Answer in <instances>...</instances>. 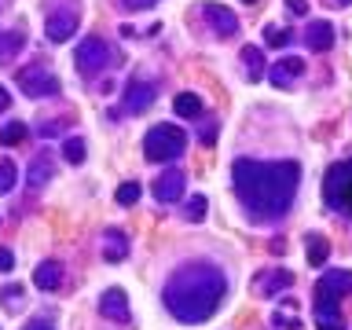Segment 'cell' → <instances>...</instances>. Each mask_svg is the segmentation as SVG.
<instances>
[{
	"label": "cell",
	"instance_id": "5bb4252c",
	"mask_svg": "<svg viewBox=\"0 0 352 330\" xmlns=\"http://www.w3.org/2000/svg\"><path fill=\"white\" fill-rule=\"evenodd\" d=\"M305 44L312 52H327V48H334V26H330L327 19H316L312 26L305 30Z\"/></svg>",
	"mask_w": 352,
	"mask_h": 330
},
{
	"label": "cell",
	"instance_id": "484cf974",
	"mask_svg": "<svg viewBox=\"0 0 352 330\" xmlns=\"http://www.w3.org/2000/svg\"><path fill=\"white\" fill-rule=\"evenodd\" d=\"M264 41H268L272 48H283V44L294 41V30H275V26H268V30H264Z\"/></svg>",
	"mask_w": 352,
	"mask_h": 330
},
{
	"label": "cell",
	"instance_id": "5b68a950",
	"mask_svg": "<svg viewBox=\"0 0 352 330\" xmlns=\"http://www.w3.org/2000/svg\"><path fill=\"white\" fill-rule=\"evenodd\" d=\"M349 187H352V162L330 165L327 176H323V202H327L330 209H338V213H341V202H345Z\"/></svg>",
	"mask_w": 352,
	"mask_h": 330
},
{
	"label": "cell",
	"instance_id": "8992f818",
	"mask_svg": "<svg viewBox=\"0 0 352 330\" xmlns=\"http://www.w3.org/2000/svg\"><path fill=\"white\" fill-rule=\"evenodd\" d=\"M19 88L26 92L30 99H44V96H55L59 92V77H55L48 66H26V70H19Z\"/></svg>",
	"mask_w": 352,
	"mask_h": 330
},
{
	"label": "cell",
	"instance_id": "3957f363",
	"mask_svg": "<svg viewBox=\"0 0 352 330\" xmlns=\"http://www.w3.org/2000/svg\"><path fill=\"white\" fill-rule=\"evenodd\" d=\"M187 147V136L176 125L169 121H162V125H154L147 132V140H143V154H147V162H173L180 158Z\"/></svg>",
	"mask_w": 352,
	"mask_h": 330
},
{
	"label": "cell",
	"instance_id": "cb8c5ba5",
	"mask_svg": "<svg viewBox=\"0 0 352 330\" xmlns=\"http://www.w3.org/2000/svg\"><path fill=\"white\" fill-rule=\"evenodd\" d=\"M22 136H26V125H22V121H11V125L0 129V143H4V147H15V143H22Z\"/></svg>",
	"mask_w": 352,
	"mask_h": 330
},
{
	"label": "cell",
	"instance_id": "ffe728a7",
	"mask_svg": "<svg viewBox=\"0 0 352 330\" xmlns=\"http://www.w3.org/2000/svg\"><path fill=\"white\" fill-rule=\"evenodd\" d=\"M103 257H107L110 264H114V261H125V257H129V239L121 235V231H114V228H110L107 235H103Z\"/></svg>",
	"mask_w": 352,
	"mask_h": 330
},
{
	"label": "cell",
	"instance_id": "d6a6232c",
	"mask_svg": "<svg viewBox=\"0 0 352 330\" xmlns=\"http://www.w3.org/2000/svg\"><path fill=\"white\" fill-rule=\"evenodd\" d=\"M286 8H290L294 15H305V11H308V0H286Z\"/></svg>",
	"mask_w": 352,
	"mask_h": 330
},
{
	"label": "cell",
	"instance_id": "d6986e66",
	"mask_svg": "<svg viewBox=\"0 0 352 330\" xmlns=\"http://www.w3.org/2000/svg\"><path fill=\"white\" fill-rule=\"evenodd\" d=\"M305 250H308V264H312V268H323V261L330 257V242L319 235V231H308L305 235Z\"/></svg>",
	"mask_w": 352,
	"mask_h": 330
},
{
	"label": "cell",
	"instance_id": "30bf717a",
	"mask_svg": "<svg viewBox=\"0 0 352 330\" xmlns=\"http://www.w3.org/2000/svg\"><path fill=\"white\" fill-rule=\"evenodd\" d=\"M301 74H305V63L297 59V55H286V59H279V63L268 66V81H272L275 88H294Z\"/></svg>",
	"mask_w": 352,
	"mask_h": 330
},
{
	"label": "cell",
	"instance_id": "d4e9b609",
	"mask_svg": "<svg viewBox=\"0 0 352 330\" xmlns=\"http://www.w3.org/2000/svg\"><path fill=\"white\" fill-rule=\"evenodd\" d=\"M140 195H143V187L129 180V184H121V187H118V195H114V198H118V206H136V198H140Z\"/></svg>",
	"mask_w": 352,
	"mask_h": 330
},
{
	"label": "cell",
	"instance_id": "83f0119b",
	"mask_svg": "<svg viewBox=\"0 0 352 330\" xmlns=\"http://www.w3.org/2000/svg\"><path fill=\"white\" fill-rule=\"evenodd\" d=\"M187 217H191V220H202L206 217V195H195L191 202H187Z\"/></svg>",
	"mask_w": 352,
	"mask_h": 330
},
{
	"label": "cell",
	"instance_id": "f35d334b",
	"mask_svg": "<svg viewBox=\"0 0 352 330\" xmlns=\"http://www.w3.org/2000/svg\"><path fill=\"white\" fill-rule=\"evenodd\" d=\"M246 4H253V0H246Z\"/></svg>",
	"mask_w": 352,
	"mask_h": 330
},
{
	"label": "cell",
	"instance_id": "9c48e42d",
	"mask_svg": "<svg viewBox=\"0 0 352 330\" xmlns=\"http://www.w3.org/2000/svg\"><path fill=\"white\" fill-rule=\"evenodd\" d=\"M44 33H48V41H52V44H63V41H70L74 33H77V11H74V8L52 11V15H48V22H44Z\"/></svg>",
	"mask_w": 352,
	"mask_h": 330
},
{
	"label": "cell",
	"instance_id": "4dcf8cb0",
	"mask_svg": "<svg viewBox=\"0 0 352 330\" xmlns=\"http://www.w3.org/2000/svg\"><path fill=\"white\" fill-rule=\"evenodd\" d=\"M11 268H15V253L0 246V272H11Z\"/></svg>",
	"mask_w": 352,
	"mask_h": 330
},
{
	"label": "cell",
	"instance_id": "4fadbf2b",
	"mask_svg": "<svg viewBox=\"0 0 352 330\" xmlns=\"http://www.w3.org/2000/svg\"><path fill=\"white\" fill-rule=\"evenodd\" d=\"M99 312H103L107 319H114V323H129V297L125 290H118V286H110V290H103V297H99Z\"/></svg>",
	"mask_w": 352,
	"mask_h": 330
},
{
	"label": "cell",
	"instance_id": "44dd1931",
	"mask_svg": "<svg viewBox=\"0 0 352 330\" xmlns=\"http://www.w3.org/2000/svg\"><path fill=\"white\" fill-rule=\"evenodd\" d=\"M173 110L180 118H198V114H202V99H198L195 92H180V96H176V103H173Z\"/></svg>",
	"mask_w": 352,
	"mask_h": 330
},
{
	"label": "cell",
	"instance_id": "e575fe53",
	"mask_svg": "<svg viewBox=\"0 0 352 330\" xmlns=\"http://www.w3.org/2000/svg\"><path fill=\"white\" fill-rule=\"evenodd\" d=\"M319 330H345V323L341 319H327V323H319Z\"/></svg>",
	"mask_w": 352,
	"mask_h": 330
},
{
	"label": "cell",
	"instance_id": "ba28073f",
	"mask_svg": "<svg viewBox=\"0 0 352 330\" xmlns=\"http://www.w3.org/2000/svg\"><path fill=\"white\" fill-rule=\"evenodd\" d=\"M154 99H158V85H151V81H129L121 107H125V114H143V110H151Z\"/></svg>",
	"mask_w": 352,
	"mask_h": 330
},
{
	"label": "cell",
	"instance_id": "7402d4cb",
	"mask_svg": "<svg viewBox=\"0 0 352 330\" xmlns=\"http://www.w3.org/2000/svg\"><path fill=\"white\" fill-rule=\"evenodd\" d=\"M22 44H26V37H22L19 30H11V33H0V59H11Z\"/></svg>",
	"mask_w": 352,
	"mask_h": 330
},
{
	"label": "cell",
	"instance_id": "74e56055",
	"mask_svg": "<svg viewBox=\"0 0 352 330\" xmlns=\"http://www.w3.org/2000/svg\"><path fill=\"white\" fill-rule=\"evenodd\" d=\"M330 4H338V8H345V4H352V0H330Z\"/></svg>",
	"mask_w": 352,
	"mask_h": 330
},
{
	"label": "cell",
	"instance_id": "4316f807",
	"mask_svg": "<svg viewBox=\"0 0 352 330\" xmlns=\"http://www.w3.org/2000/svg\"><path fill=\"white\" fill-rule=\"evenodd\" d=\"M15 187V162H0V195Z\"/></svg>",
	"mask_w": 352,
	"mask_h": 330
},
{
	"label": "cell",
	"instance_id": "e0dca14e",
	"mask_svg": "<svg viewBox=\"0 0 352 330\" xmlns=\"http://www.w3.org/2000/svg\"><path fill=\"white\" fill-rule=\"evenodd\" d=\"M33 283H37V290H55V286L63 283V264H59V261H44V264H37V272H33Z\"/></svg>",
	"mask_w": 352,
	"mask_h": 330
},
{
	"label": "cell",
	"instance_id": "2e32d148",
	"mask_svg": "<svg viewBox=\"0 0 352 330\" xmlns=\"http://www.w3.org/2000/svg\"><path fill=\"white\" fill-rule=\"evenodd\" d=\"M52 173H55V162H52V154H41L37 162L30 165V176H26V187L30 191H41L44 184L52 180Z\"/></svg>",
	"mask_w": 352,
	"mask_h": 330
},
{
	"label": "cell",
	"instance_id": "ac0fdd59",
	"mask_svg": "<svg viewBox=\"0 0 352 330\" xmlns=\"http://www.w3.org/2000/svg\"><path fill=\"white\" fill-rule=\"evenodd\" d=\"M242 66H246V81H264V48L246 44L242 48Z\"/></svg>",
	"mask_w": 352,
	"mask_h": 330
},
{
	"label": "cell",
	"instance_id": "f1b7e54d",
	"mask_svg": "<svg viewBox=\"0 0 352 330\" xmlns=\"http://www.w3.org/2000/svg\"><path fill=\"white\" fill-rule=\"evenodd\" d=\"M275 327H283V330H301V319H297V316H286V308H283V312H275Z\"/></svg>",
	"mask_w": 352,
	"mask_h": 330
},
{
	"label": "cell",
	"instance_id": "9a60e30c",
	"mask_svg": "<svg viewBox=\"0 0 352 330\" xmlns=\"http://www.w3.org/2000/svg\"><path fill=\"white\" fill-rule=\"evenodd\" d=\"M290 286H294V272H286V268H275V272L261 275V294L264 297H275V294L290 290Z\"/></svg>",
	"mask_w": 352,
	"mask_h": 330
},
{
	"label": "cell",
	"instance_id": "836d02e7",
	"mask_svg": "<svg viewBox=\"0 0 352 330\" xmlns=\"http://www.w3.org/2000/svg\"><path fill=\"white\" fill-rule=\"evenodd\" d=\"M11 107V92H8V88L4 85H0V114H4V110Z\"/></svg>",
	"mask_w": 352,
	"mask_h": 330
},
{
	"label": "cell",
	"instance_id": "6da1fadb",
	"mask_svg": "<svg viewBox=\"0 0 352 330\" xmlns=\"http://www.w3.org/2000/svg\"><path fill=\"white\" fill-rule=\"evenodd\" d=\"M301 180L297 162H253L235 158L231 165V184H235L239 202L246 206L253 220H275L294 206V191Z\"/></svg>",
	"mask_w": 352,
	"mask_h": 330
},
{
	"label": "cell",
	"instance_id": "7c38bea8",
	"mask_svg": "<svg viewBox=\"0 0 352 330\" xmlns=\"http://www.w3.org/2000/svg\"><path fill=\"white\" fill-rule=\"evenodd\" d=\"M202 15H206L209 26L217 30V37H235V33H239V19H235V11L224 8V4H206V8H202Z\"/></svg>",
	"mask_w": 352,
	"mask_h": 330
},
{
	"label": "cell",
	"instance_id": "7a4b0ae2",
	"mask_svg": "<svg viewBox=\"0 0 352 330\" xmlns=\"http://www.w3.org/2000/svg\"><path fill=\"white\" fill-rule=\"evenodd\" d=\"M224 294H228L224 272L217 264L195 261V264H184L180 272H173V279L162 290V301L169 308V316H176L180 323H206L220 308Z\"/></svg>",
	"mask_w": 352,
	"mask_h": 330
},
{
	"label": "cell",
	"instance_id": "f546056e",
	"mask_svg": "<svg viewBox=\"0 0 352 330\" xmlns=\"http://www.w3.org/2000/svg\"><path fill=\"white\" fill-rule=\"evenodd\" d=\"M22 330H55V323H52L48 316H37V319H30V323L22 327Z\"/></svg>",
	"mask_w": 352,
	"mask_h": 330
},
{
	"label": "cell",
	"instance_id": "603a6c76",
	"mask_svg": "<svg viewBox=\"0 0 352 330\" xmlns=\"http://www.w3.org/2000/svg\"><path fill=\"white\" fill-rule=\"evenodd\" d=\"M63 158L70 162V165H81L85 162V140L81 136H70L63 143Z\"/></svg>",
	"mask_w": 352,
	"mask_h": 330
},
{
	"label": "cell",
	"instance_id": "8fae6325",
	"mask_svg": "<svg viewBox=\"0 0 352 330\" xmlns=\"http://www.w3.org/2000/svg\"><path fill=\"white\" fill-rule=\"evenodd\" d=\"M184 187H187V176H184V169H165L158 180H154V198L158 202H176V198L184 195Z\"/></svg>",
	"mask_w": 352,
	"mask_h": 330
},
{
	"label": "cell",
	"instance_id": "52a82bcc",
	"mask_svg": "<svg viewBox=\"0 0 352 330\" xmlns=\"http://www.w3.org/2000/svg\"><path fill=\"white\" fill-rule=\"evenodd\" d=\"M74 63H77V70H81L85 77H96V74L110 63V48H107V41H99V37H85L81 44H77V52H74Z\"/></svg>",
	"mask_w": 352,
	"mask_h": 330
},
{
	"label": "cell",
	"instance_id": "277c9868",
	"mask_svg": "<svg viewBox=\"0 0 352 330\" xmlns=\"http://www.w3.org/2000/svg\"><path fill=\"white\" fill-rule=\"evenodd\" d=\"M352 290V272H327L323 279L316 286V316L319 323H327V319H338V305L341 297Z\"/></svg>",
	"mask_w": 352,
	"mask_h": 330
},
{
	"label": "cell",
	"instance_id": "8d00e7d4",
	"mask_svg": "<svg viewBox=\"0 0 352 330\" xmlns=\"http://www.w3.org/2000/svg\"><path fill=\"white\" fill-rule=\"evenodd\" d=\"M15 297H19V286H11V290L0 294V301H15Z\"/></svg>",
	"mask_w": 352,
	"mask_h": 330
},
{
	"label": "cell",
	"instance_id": "1f68e13d",
	"mask_svg": "<svg viewBox=\"0 0 352 330\" xmlns=\"http://www.w3.org/2000/svg\"><path fill=\"white\" fill-rule=\"evenodd\" d=\"M121 4H125L129 11H147V8L158 4V0H121Z\"/></svg>",
	"mask_w": 352,
	"mask_h": 330
},
{
	"label": "cell",
	"instance_id": "d590c367",
	"mask_svg": "<svg viewBox=\"0 0 352 330\" xmlns=\"http://www.w3.org/2000/svg\"><path fill=\"white\" fill-rule=\"evenodd\" d=\"M341 213L352 217V187H349V195H345V202H341Z\"/></svg>",
	"mask_w": 352,
	"mask_h": 330
}]
</instances>
